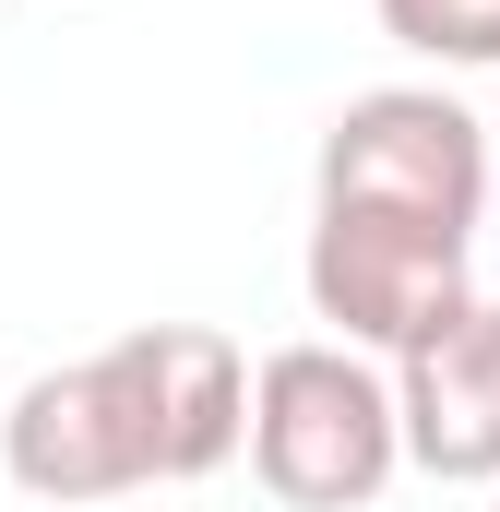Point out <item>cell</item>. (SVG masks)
Returning a JSON list of instances; mask_svg holds the SVG:
<instances>
[{
	"mask_svg": "<svg viewBox=\"0 0 500 512\" xmlns=\"http://www.w3.org/2000/svg\"><path fill=\"white\" fill-rule=\"evenodd\" d=\"M465 251L477 239H441V227H393V215H334L310 203V310L334 322V346L393 358L417 322H441L465 298Z\"/></svg>",
	"mask_w": 500,
	"mask_h": 512,
	"instance_id": "obj_4",
	"label": "cell"
},
{
	"mask_svg": "<svg viewBox=\"0 0 500 512\" xmlns=\"http://www.w3.org/2000/svg\"><path fill=\"white\" fill-rule=\"evenodd\" d=\"M393 441L441 489H500V298H453L393 346Z\"/></svg>",
	"mask_w": 500,
	"mask_h": 512,
	"instance_id": "obj_5",
	"label": "cell"
},
{
	"mask_svg": "<svg viewBox=\"0 0 500 512\" xmlns=\"http://www.w3.org/2000/svg\"><path fill=\"white\" fill-rule=\"evenodd\" d=\"M489 512H500V501H489Z\"/></svg>",
	"mask_w": 500,
	"mask_h": 512,
	"instance_id": "obj_8",
	"label": "cell"
},
{
	"mask_svg": "<svg viewBox=\"0 0 500 512\" xmlns=\"http://www.w3.org/2000/svg\"><path fill=\"white\" fill-rule=\"evenodd\" d=\"M381 36L417 48V60L489 72V60H500V0H381Z\"/></svg>",
	"mask_w": 500,
	"mask_h": 512,
	"instance_id": "obj_6",
	"label": "cell"
},
{
	"mask_svg": "<svg viewBox=\"0 0 500 512\" xmlns=\"http://www.w3.org/2000/svg\"><path fill=\"white\" fill-rule=\"evenodd\" d=\"M0 477L24 501H120L167 489V441H155V346L120 334L72 370H36L0 417Z\"/></svg>",
	"mask_w": 500,
	"mask_h": 512,
	"instance_id": "obj_2",
	"label": "cell"
},
{
	"mask_svg": "<svg viewBox=\"0 0 500 512\" xmlns=\"http://www.w3.org/2000/svg\"><path fill=\"white\" fill-rule=\"evenodd\" d=\"M310 191L334 215H393V227H441V239H477V203H489V120H465L453 96L429 84H370L322 120V167Z\"/></svg>",
	"mask_w": 500,
	"mask_h": 512,
	"instance_id": "obj_3",
	"label": "cell"
},
{
	"mask_svg": "<svg viewBox=\"0 0 500 512\" xmlns=\"http://www.w3.org/2000/svg\"><path fill=\"white\" fill-rule=\"evenodd\" d=\"M489 179H500V120H489Z\"/></svg>",
	"mask_w": 500,
	"mask_h": 512,
	"instance_id": "obj_7",
	"label": "cell"
},
{
	"mask_svg": "<svg viewBox=\"0 0 500 512\" xmlns=\"http://www.w3.org/2000/svg\"><path fill=\"white\" fill-rule=\"evenodd\" d=\"M250 477L286 512H370L405 465L393 441V382H381L358 346L310 334V346H274L250 370V429H239Z\"/></svg>",
	"mask_w": 500,
	"mask_h": 512,
	"instance_id": "obj_1",
	"label": "cell"
}]
</instances>
